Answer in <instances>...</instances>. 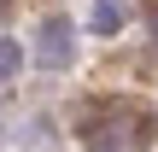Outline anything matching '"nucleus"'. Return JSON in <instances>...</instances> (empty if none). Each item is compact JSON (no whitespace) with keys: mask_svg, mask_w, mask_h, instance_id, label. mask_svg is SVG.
I'll list each match as a JSON object with an SVG mask.
<instances>
[{"mask_svg":"<svg viewBox=\"0 0 158 152\" xmlns=\"http://www.w3.org/2000/svg\"><path fill=\"white\" fill-rule=\"evenodd\" d=\"M59 29H64V23H47V41H41V53H47V59H70V41H64Z\"/></svg>","mask_w":158,"mask_h":152,"instance_id":"obj_1","label":"nucleus"},{"mask_svg":"<svg viewBox=\"0 0 158 152\" xmlns=\"http://www.w3.org/2000/svg\"><path fill=\"white\" fill-rule=\"evenodd\" d=\"M18 64H23V53H18L12 41H0V82H6V76H18Z\"/></svg>","mask_w":158,"mask_h":152,"instance_id":"obj_2","label":"nucleus"}]
</instances>
